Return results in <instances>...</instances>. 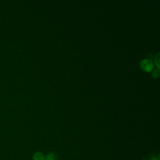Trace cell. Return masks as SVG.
<instances>
[{
  "label": "cell",
  "mask_w": 160,
  "mask_h": 160,
  "mask_svg": "<svg viewBox=\"0 0 160 160\" xmlns=\"http://www.w3.org/2000/svg\"><path fill=\"white\" fill-rule=\"evenodd\" d=\"M141 67L145 71H150L153 68V63L149 59H144L141 62Z\"/></svg>",
  "instance_id": "obj_1"
},
{
  "label": "cell",
  "mask_w": 160,
  "mask_h": 160,
  "mask_svg": "<svg viewBox=\"0 0 160 160\" xmlns=\"http://www.w3.org/2000/svg\"><path fill=\"white\" fill-rule=\"evenodd\" d=\"M33 160H45V156L41 152H36L33 154Z\"/></svg>",
  "instance_id": "obj_2"
},
{
  "label": "cell",
  "mask_w": 160,
  "mask_h": 160,
  "mask_svg": "<svg viewBox=\"0 0 160 160\" xmlns=\"http://www.w3.org/2000/svg\"><path fill=\"white\" fill-rule=\"evenodd\" d=\"M57 155L54 152H51L46 155L45 157V160H56Z\"/></svg>",
  "instance_id": "obj_3"
}]
</instances>
